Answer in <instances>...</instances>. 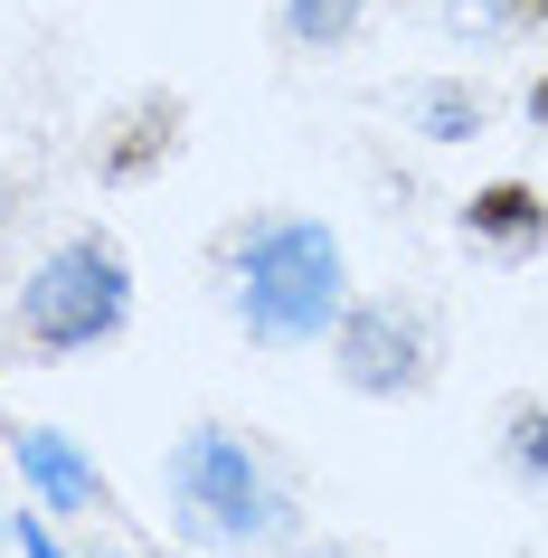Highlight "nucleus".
<instances>
[{
  "instance_id": "17",
  "label": "nucleus",
  "mask_w": 548,
  "mask_h": 558,
  "mask_svg": "<svg viewBox=\"0 0 548 558\" xmlns=\"http://www.w3.org/2000/svg\"><path fill=\"white\" fill-rule=\"evenodd\" d=\"M0 521H10V511H0Z\"/></svg>"
},
{
  "instance_id": "2",
  "label": "nucleus",
  "mask_w": 548,
  "mask_h": 558,
  "mask_svg": "<svg viewBox=\"0 0 548 558\" xmlns=\"http://www.w3.org/2000/svg\"><path fill=\"white\" fill-rule=\"evenodd\" d=\"M228 303L246 323V341H265V351H321L331 323H341V303H350L341 228H321L313 208L246 218L228 246Z\"/></svg>"
},
{
  "instance_id": "1",
  "label": "nucleus",
  "mask_w": 548,
  "mask_h": 558,
  "mask_svg": "<svg viewBox=\"0 0 548 558\" xmlns=\"http://www.w3.org/2000/svg\"><path fill=\"white\" fill-rule=\"evenodd\" d=\"M161 501H171L180 549H236L246 558V549H293L303 539V501L275 473V454L246 426H218V416H199V426L171 436Z\"/></svg>"
},
{
  "instance_id": "9",
  "label": "nucleus",
  "mask_w": 548,
  "mask_h": 558,
  "mask_svg": "<svg viewBox=\"0 0 548 558\" xmlns=\"http://www.w3.org/2000/svg\"><path fill=\"white\" fill-rule=\"evenodd\" d=\"M406 123H416L426 143H483L491 105H483L473 76H426V86H406Z\"/></svg>"
},
{
  "instance_id": "3",
  "label": "nucleus",
  "mask_w": 548,
  "mask_h": 558,
  "mask_svg": "<svg viewBox=\"0 0 548 558\" xmlns=\"http://www.w3.org/2000/svg\"><path fill=\"white\" fill-rule=\"evenodd\" d=\"M123 323H133V256H123L105 228L58 236V246L20 275V294H10V331H20L38 360L105 351V341H123Z\"/></svg>"
},
{
  "instance_id": "6",
  "label": "nucleus",
  "mask_w": 548,
  "mask_h": 558,
  "mask_svg": "<svg viewBox=\"0 0 548 558\" xmlns=\"http://www.w3.org/2000/svg\"><path fill=\"white\" fill-rule=\"evenodd\" d=\"M463 236L491 246V256H539L548 246V190H529V180H483L463 199Z\"/></svg>"
},
{
  "instance_id": "7",
  "label": "nucleus",
  "mask_w": 548,
  "mask_h": 558,
  "mask_svg": "<svg viewBox=\"0 0 548 558\" xmlns=\"http://www.w3.org/2000/svg\"><path fill=\"white\" fill-rule=\"evenodd\" d=\"M180 123H190V105H180V95H143V105L123 114V143L95 151V180H114V190L151 180V171H161V161L180 151Z\"/></svg>"
},
{
  "instance_id": "13",
  "label": "nucleus",
  "mask_w": 548,
  "mask_h": 558,
  "mask_svg": "<svg viewBox=\"0 0 548 558\" xmlns=\"http://www.w3.org/2000/svg\"><path fill=\"white\" fill-rule=\"evenodd\" d=\"M520 114H529V123H539V133H548V66H539V76H529V86H520Z\"/></svg>"
},
{
  "instance_id": "10",
  "label": "nucleus",
  "mask_w": 548,
  "mask_h": 558,
  "mask_svg": "<svg viewBox=\"0 0 548 558\" xmlns=\"http://www.w3.org/2000/svg\"><path fill=\"white\" fill-rule=\"evenodd\" d=\"M501 473L520 493H548V398H511L501 408Z\"/></svg>"
},
{
  "instance_id": "12",
  "label": "nucleus",
  "mask_w": 548,
  "mask_h": 558,
  "mask_svg": "<svg viewBox=\"0 0 548 558\" xmlns=\"http://www.w3.org/2000/svg\"><path fill=\"white\" fill-rule=\"evenodd\" d=\"M491 20H501V29H548V0H501Z\"/></svg>"
},
{
  "instance_id": "14",
  "label": "nucleus",
  "mask_w": 548,
  "mask_h": 558,
  "mask_svg": "<svg viewBox=\"0 0 548 558\" xmlns=\"http://www.w3.org/2000/svg\"><path fill=\"white\" fill-rule=\"evenodd\" d=\"M275 558H360L350 539H293V549H275Z\"/></svg>"
},
{
  "instance_id": "16",
  "label": "nucleus",
  "mask_w": 548,
  "mask_h": 558,
  "mask_svg": "<svg viewBox=\"0 0 548 558\" xmlns=\"http://www.w3.org/2000/svg\"><path fill=\"white\" fill-rule=\"evenodd\" d=\"M0 218H10V180H0Z\"/></svg>"
},
{
  "instance_id": "4",
  "label": "nucleus",
  "mask_w": 548,
  "mask_h": 558,
  "mask_svg": "<svg viewBox=\"0 0 548 558\" xmlns=\"http://www.w3.org/2000/svg\"><path fill=\"white\" fill-rule=\"evenodd\" d=\"M321 351H331V379H341L350 398H426L445 341H435L426 303H406V294H350Z\"/></svg>"
},
{
  "instance_id": "15",
  "label": "nucleus",
  "mask_w": 548,
  "mask_h": 558,
  "mask_svg": "<svg viewBox=\"0 0 548 558\" xmlns=\"http://www.w3.org/2000/svg\"><path fill=\"white\" fill-rule=\"evenodd\" d=\"M133 558H190V549H133Z\"/></svg>"
},
{
  "instance_id": "11",
  "label": "nucleus",
  "mask_w": 548,
  "mask_h": 558,
  "mask_svg": "<svg viewBox=\"0 0 548 558\" xmlns=\"http://www.w3.org/2000/svg\"><path fill=\"white\" fill-rule=\"evenodd\" d=\"M0 539H10L20 558H76L58 530H48V511H10V521H0ZM86 558H95V549H86Z\"/></svg>"
},
{
  "instance_id": "5",
  "label": "nucleus",
  "mask_w": 548,
  "mask_h": 558,
  "mask_svg": "<svg viewBox=\"0 0 548 558\" xmlns=\"http://www.w3.org/2000/svg\"><path fill=\"white\" fill-rule=\"evenodd\" d=\"M0 454L20 464V483H29V501L48 511V521H105V511H114L105 464H95L66 426H10V436H0Z\"/></svg>"
},
{
  "instance_id": "8",
  "label": "nucleus",
  "mask_w": 548,
  "mask_h": 558,
  "mask_svg": "<svg viewBox=\"0 0 548 558\" xmlns=\"http://www.w3.org/2000/svg\"><path fill=\"white\" fill-rule=\"evenodd\" d=\"M369 29V0H275V38L293 58H341Z\"/></svg>"
}]
</instances>
